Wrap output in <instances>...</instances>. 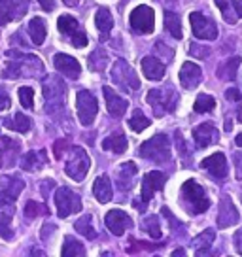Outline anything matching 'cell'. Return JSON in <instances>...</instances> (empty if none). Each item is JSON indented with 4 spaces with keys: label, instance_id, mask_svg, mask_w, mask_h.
Masks as SVG:
<instances>
[{
    "label": "cell",
    "instance_id": "1",
    "mask_svg": "<svg viewBox=\"0 0 242 257\" xmlns=\"http://www.w3.org/2000/svg\"><path fill=\"white\" fill-rule=\"evenodd\" d=\"M180 201L184 204V208L189 214H202L210 208V199L204 187L199 185L195 180H187L186 184L182 185V195Z\"/></svg>",
    "mask_w": 242,
    "mask_h": 257
},
{
    "label": "cell",
    "instance_id": "2",
    "mask_svg": "<svg viewBox=\"0 0 242 257\" xmlns=\"http://www.w3.org/2000/svg\"><path fill=\"white\" fill-rule=\"evenodd\" d=\"M44 96H46V110L48 113H57L65 108L66 85L57 76H48L44 81Z\"/></svg>",
    "mask_w": 242,
    "mask_h": 257
},
{
    "label": "cell",
    "instance_id": "3",
    "mask_svg": "<svg viewBox=\"0 0 242 257\" xmlns=\"http://www.w3.org/2000/svg\"><path fill=\"white\" fill-rule=\"evenodd\" d=\"M140 155L154 163H169L170 161V142L167 135H155L140 146Z\"/></svg>",
    "mask_w": 242,
    "mask_h": 257
},
{
    "label": "cell",
    "instance_id": "4",
    "mask_svg": "<svg viewBox=\"0 0 242 257\" xmlns=\"http://www.w3.org/2000/svg\"><path fill=\"white\" fill-rule=\"evenodd\" d=\"M148 102L154 108L157 117H161L165 113L174 112V106L178 102V93L172 87H161V89H152L148 93Z\"/></svg>",
    "mask_w": 242,
    "mask_h": 257
},
{
    "label": "cell",
    "instance_id": "5",
    "mask_svg": "<svg viewBox=\"0 0 242 257\" xmlns=\"http://www.w3.org/2000/svg\"><path fill=\"white\" fill-rule=\"evenodd\" d=\"M89 167H91V161H89V155L83 148H72V152L68 155V161H66L65 172L66 176H70L74 182H81L83 178L87 176Z\"/></svg>",
    "mask_w": 242,
    "mask_h": 257
},
{
    "label": "cell",
    "instance_id": "6",
    "mask_svg": "<svg viewBox=\"0 0 242 257\" xmlns=\"http://www.w3.org/2000/svg\"><path fill=\"white\" fill-rule=\"evenodd\" d=\"M76 106H78V117H80L81 125H93V121L98 113V102L97 98L93 96L91 91L87 89H81L78 91V96H76Z\"/></svg>",
    "mask_w": 242,
    "mask_h": 257
},
{
    "label": "cell",
    "instance_id": "7",
    "mask_svg": "<svg viewBox=\"0 0 242 257\" xmlns=\"http://www.w3.org/2000/svg\"><path fill=\"white\" fill-rule=\"evenodd\" d=\"M167 184V174H163L159 170H154V172H148L144 174V180H142V193H140V204H135L138 210H142L148 206V202L152 201L157 191H161L163 185Z\"/></svg>",
    "mask_w": 242,
    "mask_h": 257
},
{
    "label": "cell",
    "instance_id": "8",
    "mask_svg": "<svg viewBox=\"0 0 242 257\" xmlns=\"http://www.w3.org/2000/svg\"><path fill=\"white\" fill-rule=\"evenodd\" d=\"M55 206L59 217H68L81 210V199L78 193H74L68 187H59L55 193Z\"/></svg>",
    "mask_w": 242,
    "mask_h": 257
},
{
    "label": "cell",
    "instance_id": "9",
    "mask_svg": "<svg viewBox=\"0 0 242 257\" xmlns=\"http://www.w3.org/2000/svg\"><path fill=\"white\" fill-rule=\"evenodd\" d=\"M131 29L138 34H152L155 29V14L150 6H138L129 16Z\"/></svg>",
    "mask_w": 242,
    "mask_h": 257
},
{
    "label": "cell",
    "instance_id": "10",
    "mask_svg": "<svg viewBox=\"0 0 242 257\" xmlns=\"http://www.w3.org/2000/svg\"><path fill=\"white\" fill-rule=\"evenodd\" d=\"M57 29L61 34H65L70 38L74 48H85L87 46V34L80 29V23L72 16H61L57 21Z\"/></svg>",
    "mask_w": 242,
    "mask_h": 257
},
{
    "label": "cell",
    "instance_id": "11",
    "mask_svg": "<svg viewBox=\"0 0 242 257\" xmlns=\"http://www.w3.org/2000/svg\"><path fill=\"white\" fill-rule=\"evenodd\" d=\"M189 23L193 29V36H197L199 40H216L218 38V27L210 17H204V14L193 12L189 16Z\"/></svg>",
    "mask_w": 242,
    "mask_h": 257
},
{
    "label": "cell",
    "instance_id": "12",
    "mask_svg": "<svg viewBox=\"0 0 242 257\" xmlns=\"http://www.w3.org/2000/svg\"><path fill=\"white\" fill-rule=\"evenodd\" d=\"M112 78H113V81H115L119 87L125 89V91L140 87V80H138V76L135 74V70H133L125 61H117V63L113 64Z\"/></svg>",
    "mask_w": 242,
    "mask_h": 257
},
{
    "label": "cell",
    "instance_id": "13",
    "mask_svg": "<svg viewBox=\"0 0 242 257\" xmlns=\"http://www.w3.org/2000/svg\"><path fill=\"white\" fill-rule=\"evenodd\" d=\"M240 214L238 210L234 208L233 201L229 195H223L221 201H219V210H218V225L219 229H227V227H233L234 223H238Z\"/></svg>",
    "mask_w": 242,
    "mask_h": 257
},
{
    "label": "cell",
    "instance_id": "14",
    "mask_svg": "<svg viewBox=\"0 0 242 257\" xmlns=\"http://www.w3.org/2000/svg\"><path fill=\"white\" fill-rule=\"evenodd\" d=\"M104 223L110 229V233H113L115 236H121V234H125L127 229L133 227V219L123 210H110L104 217Z\"/></svg>",
    "mask_w": 242,
    "mask_h": 257
},
{
    "label": "cell",
    "instance_id": "15",
    "mask_svg": "<svg viewBox=\"0 0 242 257\" xmlns=\"http://www.w3.org/2000/svg\"><path fill=\"white\" fill-rule=\"evenodd\" d=\"M53 64H55L57 70L61 74H65L68 80H78V78H80L81 66L74 57L65 55V53H57V55L53 57Z\"/></svg>",
    "mask_w": 242,
    "mask_h": 257
},
{
    "label": "cell",
    "instance_id": "16",
    "mask_svg": "<svg viewBox=\"0 0 242 257\" xmlns=\"http://www.w3.org/2000/svg\"><path fill=\"white\" fill-rule=\"evenodd\" d=\"M201 169H204L206 172H210V176L223 180L227 176V159L221 152L210 155L206 159L201 161Z\"/></svg>",
    "mask_w": 242,
    "mask_h": 257
},
{
    "label": "cell",
    "instance_id": "17",
    "mask_svg": "<svg viewBox=\"0 0 242 257\" xmlns=\"http://www.w3.org/2000/svg\"><path fill=\"white\" fill-rule=\"evenodd\" d=\"M23 187H25L23 180H19V178L8 180V185L0 193V210L14 208V202H16V199L19 197V193L23 191Z\"/></svg>",
    "mask_w": 242,
    "mask_h": 257
},
{
    "label": "cell",
    "instance_id": "18",
    "mask_svg": "<svg viewBox=\"0 0 242 257\" xmlns=\"http://www.w3.org/2000/svg\"><path fill=\"white\" fill-rule=\"evenodd\" d=\"M202 80V70L199 64L195 63H184V66L180 68V81H182V87L191 91L195 89Z\"/></svg>",
    "mask_w": 242,
    "mask_h": 257
},
{
    "label": "cell",
    "instance_id": "19",
    "mask_svg": "<svg viewBox=\"0 0 242 257\" xmlns=\"http://www.w3.org/2000/svg\"><path fill=\"white\" fill-rule=\"evenodd\" d=\"M219 138L218 128L212 123H202L199 127L193 128V140L197 148H208L210 144H216V140Z\"/></svg>",
    "mask_w": 242,
    "mask_h": 257
},
{
    "label": "cell",
    "instance_id": "20",
    "mask_svg": "<svg viewBox=\"0 0 242 257\" xmlns=\"http://www.w3.org/2000/svg\"><path fill=\"white\" fill-rule=\"evenodd\" d=\"M102 93H104L106 106H108V112H110V115H112V117H121L123 113L127 112L129 102H127L123 96L117 95V93H113L112 87L104 85V87H102Z\"/></svg>",
    "mask_w": 242,
    "mask_h": 257
},
{
    "label": "cell",
    "instance_id": "21",
    "mask_svg": "<svg viewBox=\"0 0 242 257\" xmlns=\"http://www.w3.org/2000/svg\"><path fill=\"white\" fill-rule=\"evenodd\" d=\"M142 72H144V76L148 80H163L167 68H165V64L159 59H155V57H144L142 59Z\"/></svg>",
    "mask_w": 242,
    "mask_h": 257
},
{
    "label": "cell",
    "instance_id": "22",
    "mask_svg": "<svg viewBox=\"0 0 242 257\" xmlns=\"http://www.w3.org/2000/svg\"><path fill=\"white\" fill-rule=\"evenodd\" d=\"M48 165V157H46V152L40 150V152H29L21 161V167L27 172H36V170L44 169Z\"/></svg>",
    "mask_w": 242,
    "mask_h": 257
},
{
    "label": "cell",
    "instance_id": "23",
    "mask_svg": "<svg viewBox=\"0 0 242 257\" xmlns=\"http://www.w3.org/2000/svg\"><path fill=\"white\" fill-rule=\"evenodd\" d=\"M95 25H97L98 32L102 34L100 38L106 40V38H108V34H110V31H112V27H113V17H112V14H110V10L104 8V6H102V8H98L97 16H95Z\"/></svg>",
    "mask_w": 242,
    "mask_h": 257
},
{
    "label": "cell",
    "instance_id": "24",
    "mask_svg": "<svg viewBox=\"0 0 242 257\" xmlns=\"http://www.w3.org/2000/svg\"><path fill=\"white\" fill-rule=\"evenodd\" d=\"M93 193H95V197L98 199V202H110L112 201V184H110V178L108 176H100L95 180V184H93Z\"/></svg>",
    "mask_w": 242,
    "mask_h": 257
},
{
    "label": "cell",
    "instance_id": "25",
    "mask_svg": "<svg viewBox=\"0 0 242 257\" xmlns=\"http://www.w3.org/2000/svg\"><path fill=\"white\" fill-rule=\"evenodd\" d=\"M102 148L106 152H113V153H125L127 148H129V142L127 138L123 137L121 133H115V135H110L102 140Z\"/></svg>",
    "mask_w": 242,
    "mask_h": 257
},
{
    "label": "cell",
    "instance_id": "26",
    "mask_svg": "<svg viewBox=\"0 0 242 257\" xmlns=\"http://www.w3.org/2000/svg\"><path fill=\"white\" fill-rule=\"evenodd\" d=\"M46 21L42 17H34L29 23V34H31V40H33L34 46H42L44 40H46Z\"/></svg>",
    "mask_w": 242,
    "mask_h": 257
},
{
    "label": "cell",
    "instance_id": "27",
    "mask_svg": "<svg viewBox=\"0 0 242 257\" xmlns=\"http://www.w3.org/2000/svg\"><path fill=\"white\" fill-rule=\"evenodd\" d=\"M216 4H218V10L221 17H223V21H227L229 25H234L238 21V12H236V4H234L233 0H214Z\"/></svg>",
    "mask_w": 242,
    "mask_h": 257
},
{
    "label": "cell",
    "instance_id": "28",
    "mask_svg": "<svg viewBox=\"0 0 242 257\" xmlns=\"http://www.w3.org/2000/svg\"><path fill=\"white\" fill-rule=\"evenodd\" d=\"M135 176H137V165L135 163H123L119 167V172H117V182L123 189H131Z\"/></svg>",
    "mask_w": 242,
    "mask_h": 257
},
{
    "label": "cell",
    "instance_id": "29",
    "mask_svg": "<svg viewBox=\"0 0 242 257\" xmlns=\"http://www.w3.org/2000/svg\"><path fill=\"white\" fill-rule=\"evenodd\" d=\"M214 240H216V233H214L212 229H206L204 233H201L199 236H195L193 242H191V246H193V248L197 249V253H199V251H201V249L204 248V251L201 253V255H204V253H206V249L212 248Z\"/></svg>",
    "mask_w": 242,
    "mask_h": 257
},
{
    "label": "cell",
    "instance_id": "30",
    "mask_svg": "<svg viewBox=\"0 0 242 257\" xmlns=\"http://www.w3.org/2000/svg\"><path fill=\"white\" fill-rule=\"evenodd\" d=\"M165 29L174 36V38H182V21H180V16L174 14V12H165Z\"/></svg>",
    "mask_w": 242,
    "mask_h": 257
},
{
    "label": "cell",
    "instance_id": "31",
    "mask_svg": "<svg viewBox=\"0 0 242 257\" xmlns=\"http://www.w3.org/2000/svg\"><path fill=\"white\" fill-rule=\"evenodd\" d=\"M6 127L12 128V131L21 133V135H25V133H29V131H31V127H33V121L29 119L27 115H23V113H16L12 119L6 121Z\"/></svg>",
    "mask_w": 242,
    "mask_h": 257
},
{
    "label": "cell",
    "instance_id": "32",
    "mask_svg": "<svg viewBox=\"0 0 242 257\" xmlns=\"http://www.w3.org/2000/svg\"><path fill=\"white\" fill-rule=\"evenodd\" d=\"M74 229H76L80 234H83L85 238H89V240H95V238H97V231H95V227H93V219H91V216L80 217V219L74 223Z\"/></svg>",
    "mask_w": 242,
    "mask_h": 257
},
{
    "label": "cell",
    "instance_id": "33",
    "mask_svg": "<svg viewBox=\"0 0 242 257\" xmlns=\"http://www.w3.org/2000/svg\"><path fill=\"white\" fill-rule=\"evenodd\" d=\"M238 64H240V57H231L223 66H219L218 68V78L227 80V81L234 80L236 70H238Z\"/></svg>",
    "mask_w": 242,
    "mask_h": 257
},
{
    "label": "cell",
    "instance_id": "34",
    "mask_svg": "<svg viewBox=\"0 0 242 257\" xmlns=\"http://www.w3.org/2000/svg\"><path fill=\"white\" fill-rule=\"evenodd\" d=\"M16 16L19 14H17V6L14 4V0H0V27L14 21Z\"/></svg>",
    "mask_w": 242,
    "mask_h": 257
},
{
    "label": "cell",
    "instance_id": "35",
    "mask_svg": "<svg viewBox=\"0 0 242 257\" xmlns=\"http://www.w3.org/2000/svg\"><path fill=\"white\" fill-rule=\"evenodd\" d=\"M61 253H63L65 257L66 255H85V248H83V244L76 240L74 236H66Z\"/></svg>",
    "mask_w": 242,
    "mask_h": 257
},
{
    "label": "cell",
    "instance_id": "36",
    "mask_svg": "<svg viewBox=\"0 0 242 257\" xmlns=\"http://www.w3.org/2000/svg\"><path fill=\"white\" fill-rule=\"evenodd\" d=\"M216 108V100H214V96H210V95H199L197 96V100H195V104H193V110L197 113H208L212 112Z\"/></svg>",
    "mask_w": 242,
    "mask_h": 257
},
{
    "label": "cell",
    "instance_id": "37",
    "mask_svg": "<svg viewBox=\"0 0 242 257\" xmlns=\"http://www.w3.org/2000/svg\"><path fill=\"white\" fill-rule=\"evenodd\" d=\"M142 229H144L150 236H154V238H161L163 233H161V225H159V217L157 216L144 217V221H142Z\"/></svg>",
    "mask_w": 242,
    "mask_h": 257
},
{
    "label": "cell",
    "instance_id": "38",
    "mask_svg": "<svg viewBox=\"0 0 242 257\" xmlns=\"http://www.w3.org/2000/svg\"><path fill=\"white\" fill-rule=\"evenodd\" d=\"M10 221H12V212L8 214V210H0V236L4 240L14 238V231L10 227Z\"/></svg>",
    "mask_w": 242,
    "mask_h": 257
},
{
    "label": "cell",
    "instance_id": "39",
    "mask_svg": "<svg viewBox=\"0 0 242 257\" xmlns=\"http://www.w3.org/2000/svg\"><path fill=\"white\" fill-rule=\"evenodd\" d=\"M129 127L133 128L135 133H142V131H146V128L150 127V119H148L140 110H135L129 119Z\"/></svg>",
    "mask_w": 242,
    "mask_h": 257
},
{
    "label": "cell",
    "instance_id": "40",
    "mask_svg": "<svg viewBox=\"0 0 242 257\" xmlns=\"http://www.w3.org/2000/svg\"><path fill=\"white\" fill-rule=\"evenodd\" d=\"M89 66L91 70H104V66H108V55H106L102 49H97L93 55L89 57Z\"/></svg>",
    "mask_w": 242,
    "mask_h": 257
},
{
    "label": "cell",
    "instance_id": "41",
    "mask_svg": "<svg viewBox=\"0 0 242 257\" xmlns=\"http://www.w3.org/2000/svg\"><path fill=\"white\" fill-rule=\"evenodd\" d=\"M25 216L29 217V219H34V217H38L40 214H46V208L42 206L40 202H36V201H29L27 204H25Z\"/></svg>",
    "mask_w": 242,
    "mask_h": 257
},
{
    "label": "cell",
    "instance_id": "42",
    "mask_svg": "<svg viewBox=\"0 0 242 257\" xmlns=\"http://www.w3.org/2000/svg\"><path fill=\"white\" fill-rule=\"evenodd\" d=\"M161 248L159 244H150V242H140L137 238H131V244L127 246V253H137V251H142V249H157Z\"/></svg>",
    "mask_w": 242,
    "mask_h": 257
},
{
    "label": "cell",
    "instance_id": "43",
    "mask_svg": "<svg viewBox=\"0 0 242 257\" xmlns=\"http://www.w3.org/2000/svg\"><path fill=\"white\" fill-rule=\"evenodd\" d=\"M19 102L23 104V108H33L34 106V91L33 87H19Z\"/></svg>",
    "mask_w": 242,
    "mask_h": 257
},
{
    "label": "cell",
    "instance_id": "44",
    "mask_svg": "<svg viewBox=\"0 0 242 257\" xmlns=\"http://www.w3.org/2000/svg\"><path fill=\"white\" fill-rule=\"evenodd\" d=\"M189 55L197 57V59H206L210 55V48L199 46V44H189Z\"/></svg>",
    "mask_w": 242,
    "mask_h": 257
},
{
    "label": "cell",
    "instance_id": "45",
    "mask_svg": "<svg viewBox=\"0 0 242 257\" xmlns=\"http://www.w3.org/2000/svg\"><path fill=\"white\" fill-rule=\"evenodd\" d=\"M10 106H12V100H10L8 91H6V87H2V85H0V112L8 110Z\"/></svg>",
    "mask_w": 242,
    "mask_h": 257
},
{
    "label": "cell",
    "instance_id": "46",
    "mask_svg": "<svg viewBox=\"0 0 242 257\" xmlns=\"http://www.w3.org/2000/svg\"><path fill=\"white\" fill-rule=\"evenodd\" d=\"M234 170H236V180H242V153H234Z\"/></svg>",
    "mask_w": 242,
    "mask_h": 257
},
{
    "label": "cell",
    "instance_id": "47",
    "mask_svg": "<svg viewBox=\"0 0 242 257\" xmlns=\"http://www.w3.org/2000/svg\"><path fill=\"white\" fill-rule=\"evenodd\" d=\"M65 148H68V142H66V140H59V142H55L53 153H55L57 159H63V150H65Z\"/></svg>",
    "mask_w": 242,
    "mask_h": 257
},
{
    "label": "cell",
    "instance_id": "48",
    "mask_svg": "<svg viewBox=\"0 0 242 257\" xmlns=\"http://www.w3.org/2000/svg\"><path fill=\"white\" fill-rule=\"evenodd\" d=\"M225 98L229 100V102H233V100H240L242 95H240V91H238V89L231 87V89H227L225 91Z\"/></svg>",
    "mask_w": 242,
    "mask_h": 257
},
{
    "label": "cell",
    "instance_id": "49",
    "mask_svg": "<svg viewBox=\"0 0 242 257\" xmlns=\"http://www.w3.org/2000/svg\"><path fill=\"white\" fill-rule=\"evenodd\" d=\"M234 248H236V251L242 255V229L234 233Z\"/></svg>",
    "mask_w": 242,
    "mask_h": 257
},
{
    "label": "cell",
    "instance_id": "50",
    "mask_svg": "<svg viewBox=\"0 0 242 257\" xmlns=\"http://www.w3.org/2000/svg\"><path fill=\"white\" fill-rule=\"evenodd\" d=\"M40 2L42 10H46V12H53L55 8V0H38Z\"/></svg>",
    "mask_w": 242,
    "mask_h": 257
},
{
    "label": "cell",
    "instance_id": "51",
    "mask_svg": "<svg viewBox=\"0 0 242 257\" xmlns=\"http://www.w3.org/2000/svg\"><path fill=\"white\" fill-rule=\"evenodd\" d=\"M63 2H65L66 6H70V8H76V6H78V2H80V0H63Z\"/></svg>",
    "mask_w": 242,
    "mask_h": 257
},
{
    "label": "cell",
    "instance_id": "52",
    "mask_svg": "<svg viewBox=\"0 0 242 257\" xmlns=\"http://www.w3.org/2000/svg\"><path fill=\"white\" fill-rule=\"evenodd\" d=\"M172 255H176V257H184V255H186V251H184V249H176V251H172Z\"/></svg>",
    "mask_w": 242,
    "mask_h": 257
},
{
    "label": "cell",
    "instance_id": "53",
    "mask_svg": "<svg viewBox=\"0 0 242 257\" xmlns=\"http://www.w3.org/2000/svg\"><path fill=\"white\" fill-rule=\"evenodd\" d=\"M236 12H238V16L242 17V0H238V2H236Z\"/></svg>",
    "mask_w": 242,
    "mask_h": 257
},
{
    "label": "cell",
    "instance_id": "54",
    "mask_svg": "<svg viewBox=\"0 0 242 257\" xmlns=\"http://www.w3.org/2000/svg\"><path fill=\"white\" fill-rule=\"evenodd\" d=\"M234 144L240 146V148H242V133H240V135H236V140H234Z\"/></svg>",
    "mask_w": 242,
    "mask_h": 257
},
{
    "label": "cell",
    "instance_id": "55",
    "mask_svg": "<svg viewBox=\"0 0 242 257\" xmlns=\"http://www.w3.org/2000/svg\"><path fill=\"white\" fill-rule=\"evenodd\" d=\"M225 131H227V133L231 131V119H227V121H225Z\"/></svg>",
    "mask_w": 242,
    "mask_h": 257
},
{
    "label": "cell",
    "instance_id": "56",
    "mask_svg": "<svg viewBox=\"0 0 242 257\" xmlns=\"http://www.w3.org/2000/svg\"><path fill=\"white\" fill-rule=\"evenodd\" d=\"M236 119H238V121L242 123V108L238 110V112H236Z\"/></svg>",
    "mask_w": 242,
    "mask_h": 257
},
{
    "label": "cell",
    "instance_id": "57",
    "mask_svg": "<svg viewBox=\"0 0 242 257\" xmlns=\"http://www.w3.org/2000/svg\"><path fill=\"white\" fill-rule=\"evenodd\" d=\"M19 2H21V4H23L25 8H27V4H29V0H19Z\"/></svg>",
    "mask_w": 242,
    "mask_h": 257
},
{
    "label": "cell",
    "instance_id": "58",
    "mask_svg": "<svg viewBox=\"0 0 242 257\" xmlns=\"http://www.w3.org/2000/svg\"><path fill=\"white\" fill-rule=\"evenodd\" d=\"M0 167H2V152H0Z\"/></svg>",
    "mask_w": 242,
    "mask_h": 257
}]
</instances>
